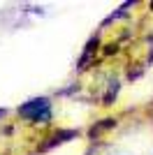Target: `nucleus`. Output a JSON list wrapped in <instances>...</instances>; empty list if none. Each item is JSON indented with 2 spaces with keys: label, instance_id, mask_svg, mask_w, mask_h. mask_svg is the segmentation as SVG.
<instances>
[{
  "label": "nucleus",
  "instance_id": "1",
  "mask_svg": "<svg viewBox=\"0 0 153 155\" xmlns=\"http://www.w3.org/2000/svg\"><path fill=\"white\" fill-rule=\"evenodd\" d=\"M16 116L21 120L30 125H46L53 123V102H51L49 95H39V97H30L16 107Z\"/></svg>",
  "mask_w": 153,
  "mask_h": 155
},
{
  "label": "nucleus",
  "instance_id": "2",
  "mask_svg": "<svg viewBox=\"0 0 153 155\" xmlns=\"http://www.w3.org/2000/svg\"><path fill=\"white\" fill-rule=\"evenodd\" d=\"M79 134H81L79 130H56L51 137H46V141H42V146H37V150L39 153H46V150L56 148L60 143H67V141H72V139H76Z\"/></svg>",
  "mask_w": 153,
  "mask_h": 155
},
{
  "label": "nucleus",
  "instance_id": "3",
  "mask_svg": "<svg viewBox=\"0 0 153 155\" xmlns=\"http://www.w3.org/2000/svg\"><path fill=\"white\" fill-rule=\"evenodd\" d=\"M100 44H102L100 35H90V39L86 42V46H83V51H81V56H79V60H76V70H79V72L86 70L90 60H95V53L100 51Z\"/></svg>",
  "mask_w": 153,
  "mask_h": 155
},
{
  "label": "nucleus",
  "instance_id": "4",
  "mask_svg": "<svg viewBox=\"0 0 153 155\" xmlns=\"http://www.w3.org/2000/svg\"><path fill=\"white\" fill-rule=\"evenodd\" d=\"M116 125H118V118H114V116L102 118V120H97L95 125H90V130H88V139H90V141H95V139H100L102 132H107V130H114Z\"/></svg>",
  "mask_w": 153,
  "mask_h": 155
},
{
  "label": "nucleus",
  "instance_id": "5",
  "mask_svg": "<svg viewBox=\"0 0 153 155\" xmlns=\"http://www.w3.org/2000/svg\"><path fill=\"white\" fill-rule=\"evenodd\" d=\"M130 7H137V2H134V0H125V2H123V5H118L114 9V12L109 14L107 19L102 21L100 23V30H104V28L109 26V23H114V21H118V19H123V16H127V14H130Z\"/></svg>",
  "mask_w": 153,
  "mask_h": 155
},
{
  "label": "nucleus",
  "instance_id": "6",
  "mask_svg": "<svg viewBox=\"0 0 153 155\" xmlns=\"http://www.w3.org/2000/svg\"><path fill=\"white\" fill-rule=\"evenodd\" d=\"M118 93H121V79H109L107 91L102 95V104L104 107H114L116 100H118Z\"/></svg>",
  "mask_w": 153,
  "mask_h": 155
},
{
  "label": "nucleus",
  "instance_id": "7",
  "mask_svg": "<svg viewBox=\"0 0 153 155\" xmlns=\"http://www.w3.org/2000/svg\"><path fill=\"white\" fill-rule=\"evenodd\" d=\"M7 114H9V109H5V107H0V120H2V118H5Z\"/></svg>",
  "mask_w": 153,
  "mask_h": 155
},
{
  "label": "nucleus",
  "instance_id": "8",
  "mask_svg": "<svg viewBox=\"0 0 153 155\" xmlns=\"http://www.w3.org/2000/svg\"><path fill=\"white\" fill-rule=\"evenodd\" d=\"M111 155H114V153H111ZM116 155H130V153H116Z\"/></svg>",
  "mask_w": 153,
  "mask_h": 155
}]
</instances>
